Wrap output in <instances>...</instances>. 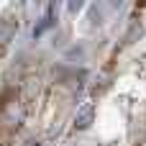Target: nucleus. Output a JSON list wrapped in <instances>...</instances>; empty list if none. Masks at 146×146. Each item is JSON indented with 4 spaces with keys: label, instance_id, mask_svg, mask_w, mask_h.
Listing matches in <instances>:
<instances>
[{
    "label": "nucleus",
    "instance_id": "423d86ee",
    "mask_svg": "<svg viewBox=\"0 0 146 146\" xmlns=\"http://www.w3.org/2000/svg\"><path fill=\"white\" fill-rule=\"evenodd\" d=\"M82 8H85V3H82V0H72V3L67 5V10H69V13H80Z\"/></svg>",
    "mask_w": 146,
    "mask_h": 146
},
{
    "label": "nucleus",
    "instance_id": "7ed1b4c3",
    "mask_svg": "<svg viewBox=\"0 0 146 146\" xmlns=\"http://www.w3.org/2000/svg\"><path fill=\"white\" fill-rule=\"evenodd\" d=\"M141 33H144V26H141L139 21H133V23L128 26V33H126V44H133L136 38H141Z\"/></svg>",
    "mask_w": 146,
    "mask_h": 146
},
{
    "label": "nucleus",
    "instance_id": "20e7f679",
    "mask_svg": "<svg viewBox=\"0 0 146 146\" xmlns=\"http://www.w3.org/2000/svg\"><path fill=\"white\" fill-rule=\"evenodd\" d=\"M100 18H103V15H100V10L92 5V8H90V23H92V26H100V23H103Z\"/></svg>",
    "mask_w": 146,
    "mask_h": 146
},
{
    "label": "nucleus",
    "instance_id": "39448f33",
    "mask_svg": "<svg viewBox=\"0 0 146 146\" xmlns=\"http://www.w3.org/2000/svg\"><path fill=\"white\" fill-rule=\"evenodd\" d=\"M82 54H85V49H82V46H72V49L67 51V56H69V59H82Z\"/></svg>",
    "mask_w": 146,
    "mask_h": 146
},
{
    "label": "nucleus",
    "instance_id": "f257e3e1",
    "mask_svg": "<svg viewBox=\"0 0 146 146\" xmlns=\"http://www.w3.org/2000/svg\"><path fill=\"white\" fill-rule=\"evenodd\" d=\"M92 121H95V108L92 105H85V108H80V113L74 118V128L77 131H87L92 126Z\"/></svg>",
    "mask_w": 146,
    "mask_h": 146
},
{
    "label": "nucleus",
    "instance_id": "f03ea898",
    "mask_svg": "<svg viewBox=\"0 0 146 146\" xmlns=\"http://www.w3.org/2000/svg\"><path fill=\"white\" fill-rule=\"evenodd\" d=\"M15 31H18V21H13V18H3L0 21V38L3 41H10L15 36Z\"/></svg>",
    "mask_w": 146,
    "mask_h": 146
}]
</instances>
